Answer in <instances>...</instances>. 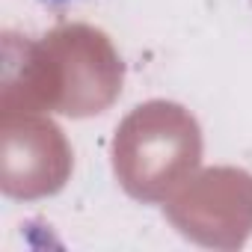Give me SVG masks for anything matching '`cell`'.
I'll list each match as a JSON object with an SVG mask.
<instances>
[{"instance_id": "cell-1", "label": "cell", "mask_w": 252, "mask_h": 252, "mask_svg": "<svg viewBox=\"0 0 252 252\" xmlns=\"http://www.w3.org/2000/svg\"><path fill=\"white\" fill-rule=\"evenodd\" d=\"M51 51L60 57V71L48 60L42 45H30V60L24 63V83L33 98L57 107L65 116L101 113L119 92L122 63L113 54L104 33L89 27H60L48 36Z\"/></svg>"}, {"instance_id": "cell-2", "label": "cell", "mask_w": 252, "mask_h": 252, "mask_svg": "<svg viewBox=\"0 0 252 252\" xmlns=\"http://www.w3.org/2000/svg\"><path fill=\"white\" fill-rule=\"evenodd\" d=\"M202 140L193 116L178 104L152 101L137 107L116 134V172L140 199H158L163 190L199 163Z\"/></svg>"}]
</instances>
